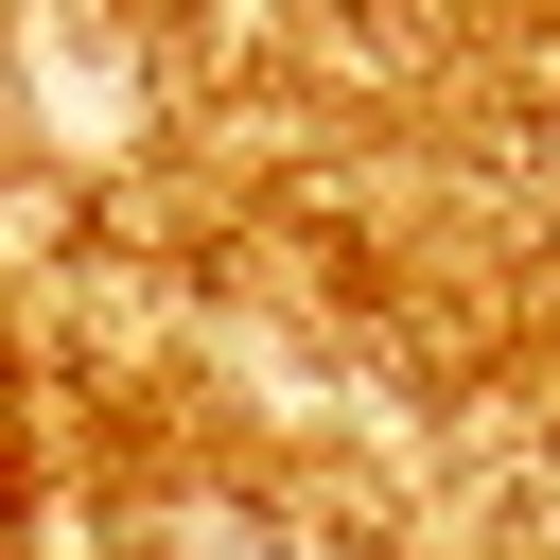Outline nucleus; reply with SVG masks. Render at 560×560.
Here are the masks:
<instances>
[{"label": "nucleus", "mask_w": 560, "mask_h": 560, "mask_svg": "<svg viewBox=\"0 0 560 560\" xmlns=\"http://www.w3.org/2000/svg\"><path fill=\"white\" fill-rule=\"evenodd\" d=\"M210 560H280V542H210Z\"/></svg>", "instance_id": "nucleus-1"}]
</instances>
